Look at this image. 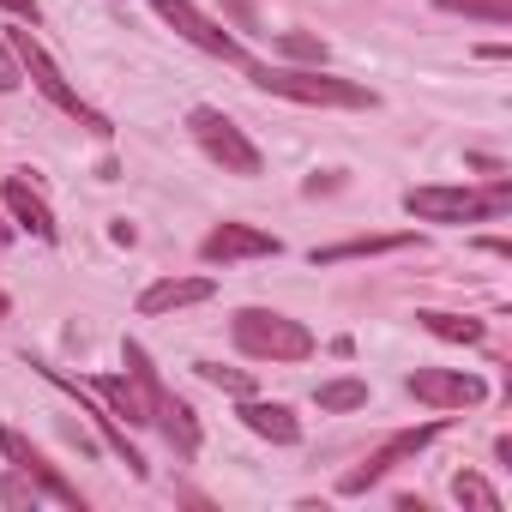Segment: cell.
<instances>
[{
  "mask_svg": "<svg viewBox=\"0 0 512 512\" xmlns=\"http://www.w3.org/2000/svg\"><path fill=\"white\" fill-rule=\"evenodd\" d=\"M235 344L247 356H260V362H308L314 356V332L290 314H272V308H241L235 314Z\"/></svg>",
  "mask_w": 512,
  "mask_h": 512,
  "instance_id": "obj_1",
  "label": "cell"
},
{
  "mask_svg": "<svg viewBox=\"0 0 512 512\" xmlns=\"http://www.w3.org/2000/svg\"><path fill=\"white\" fill-rule=\"evenodd\" d=\"M253 85L260 91H278V97H296V103H320V109H374V91L368 85H350V79H332V73H308V67H253Z\"/></svg>",
  "mask_w": 512,
  "mask_h": 512,
  "instance_id": "obj_2",
  "label": "cell"
},
{
  "mask_svg": "<svg viewBox=\"0 0 512 512\" xmlns=\"http://www.w3.org/2000/svg\"><path fill=\"white\" fill-rule=\"evenodd\" d=\"M506 205H512L506 181H494L488 193H470V187H410L404 193V211L422 223H482V217H500Z\"/></svg>",
  "mask_w": 512,
  "mask_h": 512,
  "instance_id": "obj_3",
  "label": "cell"
},
{
  "mask_svg": "<svg viewBox=\"0 0 512 512\" xmlns=\"http://www.w3.org/2000/svg\"><path fill=\"white\" fill-rule=\"evenodd\" d=\"M7 43H13L19 67H25V73L37 79V91H43V97H49L55 109H67V115H73V121H85L91 133H109V121H103V115H97V109H91V103H85V97H79V91H73V85L61 79V67L49 61V49H43V43H37L31 31H7Z\"/></svg>",
  "mask_w": 512,
  "mask_h": 512,
  "instance_id": "obj_4",
  "label": "cell"
},
{
  "mask_svg": "<svg viewBox=\"0 0 512 512\" xmlns=\"http://www.w3.org/2000/svg\"><path fill=\"white\" fill-rule=\"evenodd\" d=\"M121 356H127V368L139 374V386H145V398H151V422L181 446V458H193V452H199V422H193V410L163 386V374L151 368V356H145L139 344H121Z\"/></svg>",
  "mask_w": 512,
  "mask_h": 512,
  "instance_id": "obj_5",
  "label": "cell"
},
{
  "mask_svg": "<svg viewBox=\"0 0 512 512\" xmlns=\"http://www.w3.org/2000/svg\"><path fill=\"white\" fill-rule=\"evenodd\" d=\"M187 127H193L199 151H205L211 163H223L229 175H260V151L247 145V133H241L223 109H205V103H199V109L187 115Z\"/></svg>",
  "mask_w": 512,
  "mask_h": 512,
  "instance_id": "obj_6",
  "label": "cell"
},
{
  "mask_svg": "<svg viewBox=\"0 0 512 512\" xmlns=\"http://www.w3.org/2000/svg\"><path fill=\"white\" fill-rule=\"evenodd\" d=\"M157 19L169 25V31H181L193 49H205V55H217V61H247L241 55V43L223 31V25H211L199 7H193V0H157Z\"/></svg>",
  "mask_w": 512,
  "mask_h": 512,
  "instance_id": "obj_7",
  "label": "cell"
},
{
  "mask_svg": "<svg viewBox=\"0 0 512 512\" xmlns=\"http://www.w3.org/2000/svg\"><path fill=\"white\" fill-rule=\"evenodd\" d=\"M266 253H284L278 235L253 229V223H217L205 241H199V260L205 266H235V260H266Z\"/></svg>",
  "mask_w": 512,
  "mask_h": 512,
  "instance_id": "obj_8",
  "label": "cell"
},
{
  "mask_svg": "<svg viewBox=\"0 0 512 512\" xmlns=\"http://www.w3.org/2000/svg\"><path fill=\"white\" fill-rule=\"evenodd\" d=\"M410 398L416 404H434V410H464V404H482V380L476 374H464V368H416L410 380Z\"/></svg>",
  "mask_w": 512,
  "mask_h": 512,
  "instance_id": "obj_9",
  "label": "cell"
},
{
  "mask_svg": "<svg viewBox=\"0 0 512 512\" xmlns=\"http://www.w3.org/2000/svg\"><path fill=\"white\" fill-rule=\"evenodd\" d=\"M0 452H7V458H13V464H19V470L49 494V500H55V506H73V512H79V488H73V482H61V476H55V464H49V458L19 434V428H0Z\"/></svg>",
  "mask_w": 512,
  "mask_h": 512,
  "instance_id": "obj_10",
  "label": "cell"
},
{
  "mask_svg": "<svg viewBox=\"0 0 512 512\" xmlns=\"http://www.w3.org/2000/svg\"><path fill=\"white\" fill-rule=\"evenodd\" d=\"M85 392L91 398H103L109 404V416H121L127 428H151V398H145V386H139V374L127 368V374H91L85 380Z\"/></svg>",
  "mask_w": 512,
  "mask_h": 512,
  "instance_id": "obj_11",
  "label": "cell"
},
{
  "mask_svg": "<svg viewBox=\"0 0 512 512\" xmlns=\"http://www.w3.org/2000/svg\"><path fill=\"white\" fill-rule=\"evenodd\" d=\"M434 440H440V422H428V428H404V434H392V440H386V446H380V452H374V458L362 464V470H350V476H344V494H362L368 482H380V476H386L392 464H404V458H416V452H422V446H434Z\"/></svg>",
  "mask_w": 512,
  "mask_h": 512,
  "instance_id": "obj_12",
  "label": "cell"
},
{
  "mask_svg": "<svg viewBox=\"0 0 512 512\" xmlns=\"http://www.w3.org/2000/svg\"><path fill=\"white\" fill-rule=\"evenodd\" d=\"M0 199H7V211L19 217V229H31L37 241H55V211L43 205V193L25 181V175H13L7 181V193H0Z\"/></svg>",
  "mask_w": 512,
  "mask_h": 512,
  "instance_id": "obj_13",
  "label": "cell"
},
{
  "mask_svg": "<svg viewBox=\"0 0 512 512\" xmlns=\"http://www.w3.org/2000/svg\"><path fill=\"white\" fill-rule=\"evenodd\" d=\"M241 422L260 434V440H278V446H296L302 440V422L284 404H266V398H241Z\"/></svg>",
  "mask_w": 512,
  "mask_h": 512,
  "instance_id": "obj_14",
  "label": "cell"
},
{
  "mask_svg": "<svg viewBox=\"0 0 512 512\" xmlns=\"http://www.w3.org/2000/svg\"><path fill=\"white\" fill-rule=\"evenodd\" d=\"M211 278H163L139 296V314H169V308H193V302H211Z\"/></svg>",
  "mask_w": 512,
  "mask_h": 512,
  "instance_id": "obj_15",
  "label": "cell"
},
{
  "mask_svg": "<svg viewBox=\"0 0 512 512\" xmlns=\"http://www.w3.org/2000/svg\"><path fill=\"white\" fill-rule=\"evenodd\" d=\"M392 247H410V235H356V241H338V247H314V266L362 260V253H392Z\"/></svg>",
  "mask_w": 512,
  "mask_h": 512,
  "instance_id": "obj_16",
  "label": "cell"
},
{
  "mask_svg": "<svg viewBox=\"0 0 512 512\" xmlns=\"http://www.w3.org/2000/svg\"><path fill=\"white\" fill-rule=\"evenodd\" d=\"M416 320H422L434 338H446V344H482V338H488V332H482V320H458V314H434V308H428V314H416Z\"/></svg>",
  "mask_w": 512,
  "mask_h": 512,
  "instance_id": "obj_17",
  "label": "cell"
},
{
  "mask_svg": "<svg viewBox=\"0 0 512 512\" xmlns=\"http://www.w3.org/2000/svg\"><path fill=\"white\" fill-rule=\"evenodd\" d=\"M452 500H458V506H482V512H500V494H494V488H488L476 470H458V476H452Z\"/></svg>",
  "mask_w": 512,
  "mask_h": 512,
  "instance_id": "obj_18",
  "label": "cell"
},
{
  "mask_svg": "<svg viewBox=\"0 0 512 512\" xmlns=\"http://www.w3.org/2000/svg\"><path fill=\"white\" fill-rule=\"evenodd\" d=\"M314 398H320V410H362L368 404V386L362 380H326Z\"/></svg>",
  "mask_w": 512,
  "mask_h": 512,
  "instance_id": "obj_19",
  "label": "cell"
},
{
  "mask_svg": "<svg viewBox=\"0 0 512 512\" xmlns=\"http://www.w3.org/2000/svg\"><path fill=\"white\" fill-rule=\"evenodd\" d=\"M440 13H464V19H488V25H506L512 19V7L506 0H434Z\"/></svg>",
  "mask_w": 512,
  "mask_h": 512,
  "instance_id": "obj_20",
  "label": "cell"
},
{
  "mask_svg": "<svg viewBox=\"0 0 512 512\" xmlns=\"http://www.w3.org/2000/svg\"><path fill=\"white\" fill-rule=\"evenodd\" d=\"M199 380H211V386H217V392H229V398H253V380H247V374H235V368L199 362Z\"/></svg>",
  "mask_w": 512,
  "mask_h": 512,
  "instance_id": "obj_21",
  "label": "cell"
},
{
  "mask_svg": "<svg viewBox=\"0 0 512 512\" xmlns=\"http://www.w3.org/2000/svg\"><path fill=\"white\" fill-rule=\"evenodd\" d=\"M0 500H7V506H31V512H37V506H43L49 494H43V488H37V482H31L25 470H19V476H7V488H0Z\"/></svg>",
  "mask_w": 512,
  "mask_h": 512,
  "instance_id": "obj_22",
  "label": "cell"
},
{
  "mask_svg": "<svg viewBox=\"0 0 512 512\" xmlns=\"http://www.w3.org/2000/svg\"><path fill=\"white\" fill-rule=\"evenodd\" d=\"M278 49H284V55H296V61H326V43H314V37H302V31H284V37H278Z\"/></svg>",
  "mask_w": 512,
  "mask_h": 512,
  "instance_id": "obj_23",
  "label": "cell"
},
{
  "mask_svg": "<svg viewBox=\"0 0 512 512\" xmlns=\"http://www.w3.org/2000/svg\"><path fill=\"white\" fill-rule=\"evenodd\" d=\"M0 91H19V55H13L7 31H0Z\"/></svg>",
  "mask_w": 512,
  "mask_h": 512,
  "instance_id": "obj_24",
  "label": "cell"
},
{
  "mask_svg": "<svg viewBox=\"0 0 512 512\" xmlns=\"http://www.w3.org/2000/svg\"><path fill=\"white\" fill-rule=\"evenodd\" d=\"M7 13H19V19H37V0H0Z\"/></svg>",
  "mask_w": 512,
  "mask_h": 512,
  "instance_id": "obj_25",
  "label": "cell"
},
{
  "mask_svg": "<svg viewBox=\"0 0 512 512\" xmlns=\"http://www.w3.org/2000/svg\"><path fill=\"white\" fill-rule=\"evenodd\" d=\"M0 241H13V229H7V223H0Z\"/></svg>",
  "mask_w": 512,
  "mask_h": 512,
  "instance_id": "obj_26",
  "label": "cell"
},
{
  "mask_svg": "<svg viewBox=\"0 0 512 512\" xmlns=\"http://www.w3.org/2000/svg\"><path fill=\"white\" fill-rule=\"evenodd\" d=\"M0 320H7V296H0Z\"/></svg>",
  "mask_w": 512,
  "mask_h": 512,
  "instance_id": "obj_27",
  "label": "cell"
}]
</instances>
